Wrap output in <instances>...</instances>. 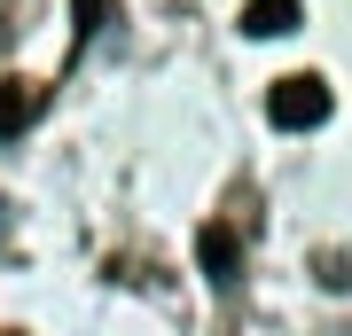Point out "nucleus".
<instances>
[{
    "label": "nucleus",
    "instance_id": "obj_1",
    "mask_svg": "<svg viewBox=\"0 0 352 336\" xmlns=\"http://www.w3.org/2000/svg\"><path fill=\"white\" fill-rule=\"evenodd\" d=\"M266 117H274L282 133H314L329 117V87L314 71H289V78H274V94H266Z\"/></svg>",
    "mask_w": 352,
    "mask_h": 336
},
{
    "label": "nucleus",
    "instance_id": "obj_2",
    "mask_svg": "<svg viewBox=\"0 0 352 336\" xmlns=\"http://www.w3.org/2000/svg\"><path fill=\"white\" fill-rule=\"evenodd\" d=\"M196 258H204V274H212V282H235V266H243V243H235V227H204V235H196Z\"/></svg>",
    "mask_w": 352,
    "mask_h": 336
},
{
    "label": "nucleus",
    "instance_id": "obj_3",
    "mask_svg": "<svg viewBox=\"0 0 352 336\" xmlns=\"http://www.w3.org/2000/svg\"><path fill=\"white\" fill-rule=\"evenodd\" d=\"M298 0H243V32L251 39H282V32H298Z\"/></svg>",
    "mask_w": 352,
    "mask_h": 336
},
{
    "label": "nucleus",
    "instance_id": "obj_4",
    "mask_svg": "<svg viewBox=\"0 0 352 336\" xmlns=\"http://www.w3.org/2000/svg\"><path fill=\"white\" fill-rule=\"evenodd\" d=\"M32 117H39V87H32V78H0V141L24 133Z\"/></svg>",
    "mask_w": 352,
    "mask_h": 336
},
{
    "label": "nucleus",
    "instance_id": "obj_5",
    "mask_svg": "<svg viewBox=\"0 0 352 336\" xmlns=\"http://www.w3.org/2000/svg\"><path fill=\"white\" fill-rule=\"evenodd\" d=\"M102 24V0H78V32H94Z\"/></svg>",
    "mask_w": 352,
    "mask_h": 336
}]
</instances>
